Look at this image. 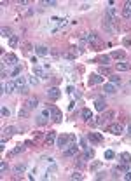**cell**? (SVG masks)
I'll return each mask as SVG.
<instances>
[{
	"instance_id": "6da1fadb",
	"label": "cell",
	"mask_w": 131,
	"mask_h": 181,
	"mask_svg": "<svg viewBox=\"0 0 131 181\" xmlns=\"http://www.w3.org/2000/svg\"><path fill=\"white\" fill-rule=\"evenodd\" d=\"M74 139H75L74 134H61V136H58V139H56V146L58 148H67L68 143H72Z\"/></svg>"
},
{
	"instance_id": "7a4b0ae2",
	"label": "cell",
	"mask_w": 131,
	"mask_h": 181,
	"mask_svg": "<svg viewBox=\"0 0 131 181\" xmlns=\"http://www.w3.org/2000/svg\"><path fill=\"white\" fill-rule=\"evenodd\" d=\"M86 40L89 42L95 49H98L100 45H101V38H100V35H98L96 32H89V33H86Z\"/></svg>"
},
{
	"instance_id": "3957f363",
	"label": "cell",
	"mask_w": 131,
	"mask_h": 181,
	"mask_svg": "<svg viewBox=\"0 0 131 181\" xmlns=\"http://www.w3.org/2000/svg\"><path fill=\"white\" fill-rule=\"evenodd\" d=\"M14 82H16V89H18V93H21V94H28V85H26L25 77H16V78H14Z\"/></svg>"
},
{
	"instance_id": "277c9868",
	"label": "cell",
	"mask_w": 131,
	"mask_h": 181,
	"mask_svg": "<svg viewBox=\"0 0 131 181\" xmlns=\"http://www.w3.org/2000/svg\"><path fill=\"white\" fill-rule=\"evenodd\" d=\"M56 139H58L56 132L51 131V132H47L46 138H44V145H46V146H54V145H56Z\"/></svg>"
},
{
	"instance_id": "5b68a950",
	"label": "cell",
	"mask_w": 131,
	"mask_h": 181,
	"mask_svg": "<svg viewBox=\"0 0 131 181\" xmlns=\"http://www.w3.org/2000/svg\"><path fill=\"white\" fill-rule=\"evenodd\" d=\"M47 98H49L51 101L59 99V98H61V89H58V87H51V89H47Z\"/></svg>"
},
{
	"instance_id": "8992f818",
	"label": "cell",
	"mask_w": 131,
	"mask_h": 181,
	"mask_svg": "<svg viewBox=\"0 0 131 181\" xmlns=\"http://www.w3.org/2000/svg\"><path fill=\"white\" fill-rule=\"evenodd\" d=\"M107 132H110L114 136H121L122 134V125L121 124H110V125L107 127Z\"/></svg>"
},
{
	"instance_id": "52a82bcc",
	"label": "cell",
	"mask_w": 131,
	"mask_h": 181,
	"mask_svg": "<svg viewBox=\"0 0 131 181\" xmlns=\"http://www.w3.org/2000/svg\"><path fill=\"white\" fill-rule=\"evenodd\" d=\"M4 63H5V64H11V66H18V64H19V59H18V56H14V54H5V56H4Z\"/></svg>"
},
{
	"instance_id": "ba28073f",
	"label": "cell",
	"mask_w": 131,
	"mask_h": 181,
	"mask_svg": "<svg viewBox=\"0 0 131 181\" xmlns=\"http://www.w3.org/2000/svg\"><path fill=\"white\" fill-rule=\"evenodd\" d=\"M87 84H89V85L103 84V77H101L100 73H93V75H89V78H87Z\"/></svg>"
},
{
	"instance_id": "9c48e42d",
	"label": "cell",
	"mask_w": 131,
	"mask_h": 181,
	"mask_svg": "<svg viewBox=\"0 0 131 181\" xmlns=\"http://www.w3.org/2000/svg\"><path fill=\"white\" fill-rule=\"evenodd\" d=\"M16 89V82H5L2 84V94H11Z\"/></svg>"
},
{
	"instance_id": "30bf717a",
	"label": "cell",
	"mask_w": 131,
	"mask_h": 181,
	"mask_svg": "<svg viewBox=\"0 0 131 181\" xmlns=\"http://www.w3.org/2000/svg\"><path fill=\"white\" fill-rule=\"evenodd\" d=\"M49 110H51V119H53L56 124H59V122H61V111H59L56 106H49Z\"/></svg>"
},
{
	"instance_id": "8fae6325",
	"label": "cell",
	"mask_w": 131,
	"mask_h": 181,
	"mask_svg": "<svg viewBox=\"0 0 131 181\" xmlns=\"http://www.w3.org/2000/svg\"><path fill=\"white\" fill-rule=\"evenodd\" d=\"M122 17L124 19H131V2H124V7H122Z\"/></svg>"
},
{
	"instance_id": "7c38bea8",
	"label": "cell",
	"mask_w": 131,
	"mask_h": 181,
	"mask_svg": "<svg viewBox=\"0 0 131 181\" xmlns=\"http://www.w3.org/2000/svg\"><path fill=\"white\" fill-rule=\"evenodd\" d=\"M86 139H89V141H93V143H101V141H103L101 134H98V132H89V134L86 136Z\"/></svg>"
},
{
	"instance_id": "4fadbf2b",
	"label": "cell",
	"mask_w": 131,
	"mask_h": 181,
	"mask_svg": "<svg viewBox=\"0 0 131 181\" xmlns=\"http://www.w3.org/2000/svg\"><path fill=\"white\" fill-rule=\"evenodd\" d=\"M2 134H4V138L7 139V138H11L12 134H16V127H14V125H7V127H4Z\"/></svg>"
},
{
	"instance_id": "5bb4252c",
	"label": "cell",
	"mask_w": 131,
	"mask_h": 181,
	"mask_svg": "<svg viewBox=\"0 0 131 181\" xmlns=\"http://www.w3.org/2000/svg\"><path fill=\"white\" fill-rule=\"evenodd\" d=\"M77 152H79V146H77V145H70V148L65 150L63 155H65V157H74V155H77Z\"/></svg>"
},
{
	"instance_id": "9a60e30c",
	"label": "cell",
	"mask_w": 131,
	"mask_h": 181,
	"mask_svg": "<svg viewBox=\"0 0 131 181\" xmlns=\"http://www.w3.org/2000/svg\"><path fill=\"white\" fill-rule=\"evenodd\" d=\"M33 75H35V77H40V78H46V80L49 78L46 73H44L42 68H40V66H37V64H33Z\"/></svg>"
},
{
	"instance_id": "2e32d148",
	"label": "cell",
	"mask_w": 131,
	"mask_h": 181,
	"mask_svg": "<svg viewBox=\"0 0 131 181\" xmlns=\"http://www.w3.org/2000/svg\"><path fill=\"white\" fill-rule=\"evenodd\" d=\"M14 174L16 176H21V174H23L25 171H26V164H18V166H14Z\"/></svg>"
},
{
	"instance_id": "e0dca14e",
	"label": "cell",
	"mask_w": 131,
	"mask_h": 181,
	"mask_svg": "<svg viewBox=\"0 0 131 181\" xmlns=\"http://www.w3.org/2000/svg\"><path fill=\"white\" fill-rule=\"evenodd\" d=\"M25 106H26L28 110H33V108H37V106H38V101H37V98H30V99H26Z\"/></svg>"
},
{
	"instance_id": "ac0fdd59",
	"label": "cell",
	"mask_w": 131,
	"mask_h": 181,
	"mask_svg": "<svg viewBox=\"0 0 131 181\" xmlns=\"http://www.w3.org/2000/svg\"><path fill=\"white\" fill-rule=\"evenodd\" d=\"M35 52H37L38 56H47V54H49V49L46 47V45H37V47H35Z\"/></svg>"
},
{
	"instance_id": "d6986e66",
	"label": "cell",
	"mask_w": 131,
	"mask_h": 181,
	"mask_svg": "<svg viewBox=\"0 0 131 181\" xmlns=\"http://www.w3.org/2000/svg\"><path fill=\"white\" fill-rule=\"evenodd\" d=\"M80 115H82V119H84L86 122H89V120H91V117H93V113H91V110H89V108H84V110L80 111Z\"/></svg>"
},
{
	"instance_id": "ffe728a7",
	"label": "cell",
	"mask_w": 131,
	"mask_h": 181,
	"mask_svg": "<svg viewBox=\"0 0 131 181\" xmlns=\"http://www.w3.org/2000/svg\"><path fill=\"white\" fill-rule=\"evenodd\" d=\"M28 115H30V110H28L26 106H23V108L18 110V117H19V119H26Z\"/></svg>"
},
{
	"instance_id": "44dd1931",
	"label": "cell",
	"mask_w": 131,
	"mask_h": 181,
	"mask_svg": "<svg viewBox=\"0 0 131 181\" xmlns=\"http://www.w3.org/2000/svg\"><path fill=\"white\" fill-rule=\"evenodd\" d=\"M95 108L98 110V111H103L105 108H107V103H105V99H96V103H95Z\"/></svg>"
},
{
	"instance_id": "7402d4cb",
	"label": "cell",
	"mask_w": 131,
	"mask_h": 181,
	"mask_svg": "<svg viewBox=\"0 0 131 181\" xmlns=\"http://www.w3.org/2000/svg\"><path fill=\"white\" fill-rule=\"evenodd\" d=\"M115 68H117L119 72H128L129 68H131V64H129V63H117V64H115Z\"/></svg>"
},
{
	"instance_id": "603a6c76",
	"label": "cell",
	"mask_w": 131,
	"mask_h": 181,
	"mask_svg": "<svg viewBox=\"0 0 131 181\" xmlns=\"http://www.w3.org/2000/svg\"><path fill=\"white\" fill-rule=\"evenodd\" d=\"M121 162H122V164H129V162H131V153L122 152V153H121Z\"/></svg>"
},
{
	"instance_id": "cb8c5ba5",
	"label": "cell",
	"mask_w": 131,
	"mask_h": 181,
	"mask_svg": "<svg viewBox=\"0 0 131 181\" xmlns=\"http://www.w3.org/2000/svg\"><path fill=\"white\" fill-rule=\"evenodd\" d=\"M110 58H114V59H124L126 54H124V51H112Z\"/></svg>"
},
{
	"instance_id": "d4e9b609",
	"label": "cell",
	"mask_w": 131,
	"mask_h": 181,
	"mask_svg": "<svg viewBox=\"0 0 131 181\" xmlns=\"http://www.w3.org/2000/svg\"><path fill=\"white\" fill-rule=\"evenodd\" d=\"M103 91H105L107 94H114L115 93V87H114V84H105L103 85Z\"/></svg>"
},
{
	"instance_id": "484cf974",
	"label": "cell",
	"mask_w": 131,
	"mask_h": 181,
	"mask_svg": "<svg viewBox=\"0 0 131 181\" xmlns=\"http://www.w3.org/2000/svg\"><path fill=\"white\" fill-rule=\"evenodd\" d=\"M98 61H100V63H103V66H107L108 63H110V56H107V54H101V56L98 58Z\"/></svg>"
},
{
	"instance_id": "4316f807",
	"label": "cell",
	"mask_w": 131,
	"mask_h": 181,
	"mask_svg": "<svg viewBox=\"0 0 131 181\" xmlns=\"http://www.w3.org/2000/svg\"><path fill=\"white\" fill-rule=\"evenodd\" d=\"M18 42H19V35H12V37L9 38V45H11V47H16Z\"/></svg>"
},
{
	"instance_id": "83f0119b",
	"label": "cell",
	"mask_w": 131,
	"mask_h": 181,
	"mask_svg": "<svg viewBox=\"0 0 131 181\" xmlns=\"http://www.w3.org/2000/svg\"><path fill=\"white\" fill-rule=\"evenodd\" d=\"M0 33H2V37H9V38L12 37V32H11V28H9V26H4Z\"/></svg>"
},
{
	"instance_id": "f1b7e54d",
	"label": "cell",
	"mask_w": 131,
	"mask_h": 181,
	"mask_svg": "<svg viewBox=\"0 0 131 181\" xmlns=\"http://www.w3.org/2000/svg\"><path fill=\"white\" fill-rule=\"evenodd\" d=\"M21 70H23V66H21V64H18V66H14V70H12V73H11V75H12V77L16 78V77H18V75L21 73Z\"/></svg>"
},
{
	"instance_id": "f546056e",
	"label": "cell",
	"mask_w": 131,
	"mask_h": 181,
	"mask_svg": "<svg viewBox=\"0 0 131 181\" xmlns=\"http://www.w3.org/2000/svg\"><path fill=\"white\" fill-rule=\"evenodd\" d=\"M95 157V152L91 150V148H87L86 152H84V158H93Z\"/></svg>"
},
{
	"instance_id": "4dcf8cb0",
	"label": "cell",
	"mask_w": 131,
	"mask_h": 181,
	"mask_svg": "<svg viewBox=\"0 0 131 181\" xmlns=\"http://www.w3.org/2000/svg\"><path fill=\"white\" fill-rule=\"evenodd\" d=\"M108 77H110V82H112V84H121V77H117V75H112V73L108 75Z\"/></svg>"
},
{
	"instance_id": "1f68e13d",
	"label": "cell",
	"mask_w": 131,
	"mask_h": 181,
	"mask_svg": "<svg viewBox=\"0 0 131 181\" xmlns=\"http://www.w3.org/2000/svg\"><path fill=\"white\" fill-rule=\"evenodd\" d=\"M46 122H47V119L44 117V115H38V117H37V124H38V125H44Z\"/></svg>"
},
{
	"instance_id": "d6a6232c",
	"label": "cell",
	"mask_w": 131,
	"mask_h": 181,
	"mask_svg": "<svg viewBox=\"0 0 131 181\" xmlns=\"http://www.w3.org/2000/svg\"><path fill=\"white\" fill-rule=\"evenodd\" d=\"M42 4H44V5H49V7H56V5H58V2H54V0H44Z\"/></svg>"
},
{
	"instance_id": "836d02e7",
	"label": "cell",
	"mask_w": 131,
	"mask_h": 181,
	"mask_svg": "<svg viewBox=\"0 0 131 181\" xmlns=\"http://www.w3.org/2000/svg\"><path fill=\"white\" fill-rule=\"evenodd\" d=\"M114 157H115V153L112 150H107L105 152V158H107V160H110V158H114Z\"/></svg>"
},
{
	"instance_id": "e575fe53",
	"label": "cell",
	"mask_w": 131,
	"mask_h": 181,
	"mask_svg": "<svg viewBox=\"0 0 131 181\" xmlns=\"http://www.w3.org/2000/svg\"><path fill=\"white\" fill-rule=\"evenodd\" d=\"M114 115H115V113H114V111H107V113H105V115H103L101 119H103V120H110V119H112Z\"/></svg>"
},
{
	"instance_id": "d590c367",
	"label": "cell",
	"mask_w": 131,
	"mask_h": 181,
	"mask_svg": "<svg viewBox=\"0 0 131 181\" xmlns=\"http://www.w3.org/2000/svg\"><path fill=\"white\" fill-rule=\"evenodd\" d=\"M61 56H63V58H67V59H70V61H74L77 54H72V52H65V54H61Z\"/></svg>"
},
{
	"instance_id": "8d00e7d4",
	"label": "cell",
	"mask_w": 131,
	"mask_h": 181,
	"mask_svg": "<svg viewBox=\"0 0 131 181\" xmlns=\"http://www.w3.org/2000/svg\"><path fill=\"white\" fill-rule=\"evenodd\" d=\"M100 75H110V70H108L107 66H101L100 68Z\"/></svg>"
},
{
	"instance_id": "74e56055",
	"label": "cell",
	"mask_w": 131,
	"mask_h": 181,
	"mask_svg": "<svg viewBox=\"0 0 131 181\" xmlns=\"http://www.w3.org/2000/svg\"><path fill=\"white\" fill-rule=\"evenodd\" d=\"M70 178H72V179H84V174H82V172H74Z\"/></svg>"
},
{
	"instance_id": "f35d334b",
	"label": "cell",
	"mask_w": 131,
	"mask_h": 181,
	"mask_svg": "<svg viewBox=\"0 0 131 181\" xmlns=\"http://www.w3.org/2000/svg\"><path fill=\"white\" fill-rule=\"evenodd\" d=\"M28 82H30V85H37V84H38V78H37V77H33V75H32V77H30V80H28Z\"/></svg>"
},
{
	"instance_id": "ab89813d",
	"label": "cell",
	"mask_w": 131,
	"mask_h": 181,
	"mask_svg": "<svg viewBox=\"0 0 131 181\" xmlns=\"http://www.w3.org/2000/svg\"><path fill=\"white\" fill-rule=\"evenodd\" d=\"M5 171H7V164L2 160V162H0V172H5Z\"/></svg>"
},
{
	"instance_id": "60d3db41",
	"label": "cell",
	"mask_w": 131,
	"mask_h": 181,
	"mask_svg": "<svg viewBox=\"0 0 131 181\" xmlns=\"http://www.w3.org/2000/svg\"><path fill=\"white\" fill-rule=\"evenodd\" d=\"M9 115H11L9 108H5V106H4V108H2V117H9Z\"/></svg>"
},
{
	"instance_id": "b9f144b4",
	"label": "cell",
	"mask_w": 131,
	"mask_h": 181,
	"mask_svg": "<svg viewBox=\"0 0 131 181\" xmlns=\"http://www.w3.org/2000/svg\"><path fill=\"white\" fill-rule=\"evenodd\" d=\"M80 146H82L84 150H87V148H89V146H87V143H86V138H82V139H80Z\"/></svg>"
},
{
	"instance_id": "7bdbcfd3",
	"label": "cell",
	"mask_w": 131,
	"mask_h": 181,
	"mask_svg": "<svg viewBox=\"0 0 131 181\" xmlns=\"http://www.w3.org/2000/svg\"><path fill=\"white\" fill-rule=\"evenodd\" d=\"M100 166H101V162H100V160H96V162H93V166H91V169L95 171V169H98Z\"/></svg>"
},
{
	"instance_id": "ee69618b",
	"label": "cell",
	"mask_w": 131,
	"mask_h": 181,
	"mask_svg": "<svg viewBox=\"0 0 131 181\" xmlns=\"http://www.w3.org/2000/svg\"><path fill=\"white\" fill-rule=\"evenodd\" d=\"M131 45V38H124V47H129Z\"/></svg>"
},
{
	"instance_id": "f6af8a7d",
	"label": "cell",
	"mask_w": 131,
	"mask_h": 181,
	"mask_svg": "<svg viewBox=\"0 0 131 181\" xmlns=\"http://www.w3.org/2000/svg\"><path fill=\"white\" fill-rule=\"evenodd\" d=\"M19 5H30V2H28V0H21Z\"/></svg>"
},
{
	"instance_id": "bcb514c9",
	"label": "cell",
	"mask_w": 131,
	"mask_h": 181,
	"mask_svg": "<svg viewBox=\"0 0 131 181\" xmlns=\"http://www.w3.org/2000/svg\"><path fill=\"white\" fill-rule=\"evenodd\" d=\"M124 179H131V171H128V172H126V176H124Z\"/></svg>"
},
{
	"instance_id": "7dc6e473",
	"label": "cell",
	"mask_w": 131,
	"mask_h": 181,
	"mask_svg": "<svg viewBox=\"0 0 131 181\" xmlns=\"http://www.w3.org/2000/svg\"><path fill=\"white\" fill-rule=\"evenodd\" d=\"M128 132H129V136H131V124H129V127H128Z\"/></svg>"
}]
</instances>
